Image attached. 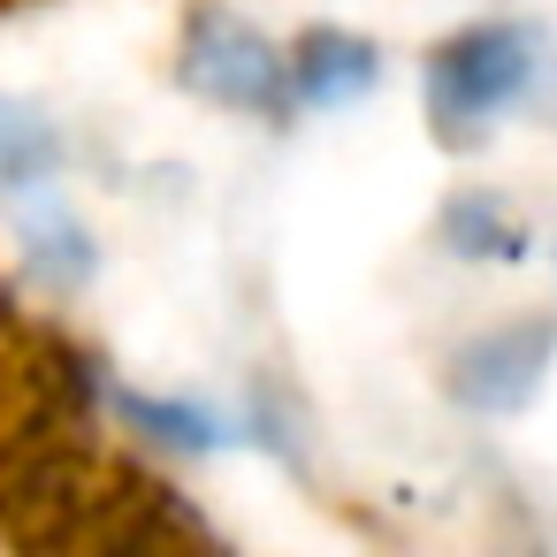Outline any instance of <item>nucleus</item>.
Returning a JSON list of instances; mask_svg holds the SVG:
<instances>
[{
	"label": "nucleus",
	"instance_id": "3",
	"mask_svg": "<svg viewBox=\"0 0 557 557\" xmlns=\"http://www.w3.org/2000/svg\"><path fill=\"white\" fill-rule=\"evenodd\" d=\"M549 359H557V321H511V329H488V336L458 344L450 367H443V382H450V397L466 412L504 420V412L534 405Z\"/></svg>",
	"mask_w": 557,
	"mask_h": 557
},
{
	"label": "nucleus",
	"instance_id": "2",
	"mask_svg": "<svg viewBox=\"0 0 557 557\" xmlns=\"http://www.w3.org/2000/svg\"><path fill=\"white\" fill-rule=\"evenodd\" d=\"M176 77L214 100V108H237V115H290V54H275L252 24L222 16V9H199L184 24V62Z\"/></svg>",
	"mask_w": 557,
	"mask_h": 557
},
{
	"label": "nucleus",
	"instance_id": "1",
	"mask_svg": "<svg viewBox=\"0 0 557 557\" xmlns=\"http://www.w3.org/2000/svg\"><path fill=\"white\" fill-rule=\"evenodd\" d=\"M534 85V24H473L428 54V123L443 146H481V131Z\"/></svg>",
	"mask_w": 557,
	"mask_h": 557
},
{
	"label": "nucleus",
	"instance_id": "4",
	"mask_svg": "<svg viewBox=\"0 0 557 557\" xmlns=\"http://www.w3.org/2000/svg\"><path fill=\"white\" fill-rule=\"evenodd\" d=\"M382 77V54L359 32H306L290 54V100L298 108H351Z\"/></svg>",
	"mask_w": 557,
	"mask_h": 557
},
{
	"label": "nucleus",
	"instance_id": "7",
	"mask_svg": "<svg viewBox=\"0 0 557 557\" xmlns=\"http://www.w3.org/2000/svg\"><path fill=\"white\" fill-rule=\"evenodd\" d=\"M443 245H450L458 260H519V252H527V230H519L496 199L466 191V199L443 207Z\"/></svg>",
	"mask_w": 557,
	"mask_h": 557
},
{
	"label": "nucleus",
	"instance_id": "8",
	"mask_svg": "<svg viewBox=\"0 0 557 557\" xmlns=\"http://www.w3.org/2000/svg\"><path fill=\"white\" fill-rule=\"evenodd\" d=\"M115 405H123L131 428H146V435H161L176 450H214L222 443V420L207 405H169V397H115Z\"/></svg>",
	"mask_w": 557,
	"mask_h": 557
},
{
	"label": "nucleus",
	"instance_id": "5",
	"mask_svg": "<svg viewBox=\"0 0 557 557\" xmlns=\"http://www.w3.org/2000/svg\"><path fill=\"white\" fill-rule=\"evenodd\" d=\"M24 260H32V275H39V283L77 290V283L92 275V237H85V222H77L62 199H47V207H32V214H24Z\"/></svg>",
	"mask_w": 557,
	"mask_h": 557
},
{
	"label": "nucleus",
	"instance_id": "6",
	"mask_svg": "<svg viewBox=\"0 0 557 557\" xmlns=\"http://www.w3.org/2000/svg\"><path fill=\"white\" fill-rule=\"evenodd\" d=\"M54 169H62L54 123H47L39 108H24V100L0 92V191H32V184H47Z\"/></svg>",
	"mask_w": 557,
	"mask_h": 557
}]
</instances>
